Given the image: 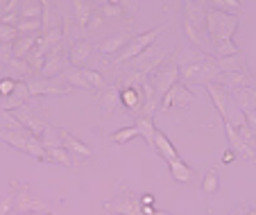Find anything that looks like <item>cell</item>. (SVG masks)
Masks as SVG:
<instances>
[{
  "mask_svg": "<svg viewBox=\"0 0 256 215\" xmlns=\"http://www.w3.org/2000/svg\"><path fill=\"white\" fill-rule=\"evenodd\" d=\"M62 80L66 82L70 88H84V91H91L88 82L84 80V75H82V68H66V70L62 72Z\"/></svg>",
  "mask_w": 256,
  "mask_h": 215,
  "instance_id": "obj_28",
  "label": "cell"
},
{
  "mask_svg": "<svg viewBox=\"0 0 256 215\" xmlns=\"http://www.w3.org/2000/svg\"><path fill=\"white\" fill-rule=\"evenodd\" d=\"M138 200H140V206H143V208H145V206H152V204H154V195H150V192L140 195Z\"/></svg>",
  "mask_w": 256,
  "mask_h": 215,
  "instance_id": "obj_43",
  "label": "cell"
},
{
  "mask_svg": "<svg viewBox=\"0 0 256 215\" xmlns=\"http://www.w3.org/2000/svg\"><path fill=\"white\" fill-rule=\"evenodd\" d=\"M16 38H18V32H16V28L0 23V43H10V46H12Z\"/></svg>",
  "mask_w": 256,
  "mask_h": 215,
  "instance_id": "obj_41",
  "label": "cell"
},
{
  "mask_svg": "<svg viewBox=\"0 0 256 215\" xmlns=\"http://www.w3.org/2000/svg\"><path fill=\"white\" fill-rule=\"evenodd\" d=\"M247 215H256V208H252V206H250V210H247Z\"/></svg>",
  "mask_w": 256,
  "mask_h": 215,
  "instance_id": "obj_47",
  "label": "cell"
},
{
  "mask_svg": "<svg viewBox=\"0 0 256 215\" xmlns=\"http://www.w3.org/2000/svg\"><path fill=\"white\" fill-rule=\"evenodd\" d=\"M218 188H220V177H218V168H208L206 174L202 179V192L204 195H216Z\"/></svg>",
  "mask_w": 256,
  "mask_h": 215,
  "instance_id": "obj_35",
  "label": "cell"
},
{
  "mask_svg": "<svg viewBox=\"0 0 256 215\" xmlns=\"http://www.w3.org/2000/svg\"><path fill=\"white\" fill-rule=\"evenodd\" d=\"M236 129H238V134H240V138H242V143L247 145V150H250L252 154H256V136H254V132L250 129V124L242 120V122H238L236 124Z\"/></svg>",
  "mask_w": 256,
  "mask_h": 215,
  "instance_id": "obj_37",
  "label": "cell"
},
{
  "mask_svg": "<svg viewBox=\"0 0 256 215\" xmlns=\"http://www.w3.org/2000/svg\"><path fill=\"white\" fill-rule=\"evenodd\" d=\"M130 38H132V34H127V32H118V34H114V36H109L106 38L104 43H102L100 48V52L102 54H106V57H109V54H120L122 52V48H125L127 43H130Z\"/></svg>",
  "mask_w": 256,
  "mask_h": 215,
  "instance_id": "obj_23",
  "label": "cell"
},
{
  "mask_svg": "<svg viewBox=\"0 0 256 215\" xmlns=\"http://www.w3.org/2000/svg\"><path fill=\"white\" fill-rule=\"evenodd\" d=\"M166 163H168V170H170V174H172L174 182H179V184H190L193 182V170H190L182 158H172V161H166Z\"/></svg>",
  "mask_w": 256,
  "mask_h": 215,
  "instance_id": "obj_26",
  "label": "cell"
},
{
  "mask_svg": "<svg viewBox=\"0 0 256 215\" xmlns=\"http://www.w3.org/2000/svg\"><path fill=\"white\" fill-rule=\"evenodd\" d=\"M138 129H136V124H130V127H122V129H118V132H114L112 134V140L114 143H118V145H122V143H130L132 138H138Z\"/></svg>",
  "mask_w": 256,
  "mask_h": 215,
  "instance_id": "obj_38",
  "label": "cell"
},
{
  "mask_svg": "<svg viewBox=\"0 0 256 215\" xmlns=\"http://www.w3.org/2000/svg\"><path fill=\"white\" fill-rule=\"evenodd\" d=\"M120 104L132 114L140 116V88H132V86L120 88Z\"/></svg>",
  "mask_w": 256,
  "mask_h": 215,
  "instance_id": "obj_25",
  "label": "cell"
},
{
  "mask_svg": "<svg viewBox=\"0 0 256 215\" xmlns=\"http://www.w3.org/2000/svg\"><path fill=\"white\" fill-rule=\"evenodd\" d=\"M82 75H84V80L88 82V86H91V88H96L98 93L104 91L106 86H109V84H106V80H104V77H102L98 70H91V68H82Z\"/></svg>",
  "mask_w": 256,
  "mask_h": 215,
  "instance_id": "obj_36",
  "label": "cell"
},
{
  "mask_svg": "<svg viewBox=\"0 0 256 215\" xmlns=\"http://www.w3.org/2000/svg\"><path fill=\"white\" fill-rule=\"evenodd\" d=\"M218 84H222L229 93L238 91V88H256V82L252 80L250 70L247 72H222Z\"/></svg>",
  "mask_w": 256,
  "mask_h": 215,
  "instance_id": "obj_16",
  "label": "cell"
},
{
  "mask_svg": "<svg viewBox=\"0 0 256 215\" xmlns=\"http://www.w3.org/2000/svg\"><path fill=\"white\" fill-rule=\"evenodd\" d=\"M247 210H250V204H240L238 208L232 210V215H247Z\"/></svg>",
  "mask_w": 256,
  "mask_h": 215,
  "instance_id": "obj_45",
  "label": "cell"
},
{
  "mask_svg": "<svg viewBox=\"0 0 256 215\" xmlns=\"http://www.w3.org/2000/svg\"><path fill=\"white\" fill-rule=\"evenodd\" d=\"M152 150H154L159 156H164L166 161H172V158H179L174 145L170 143V138L164 134V132H154V138H152Z\"/></svg>",
  "mask_w": 256,
  "mask_h": 215,
  "instance_id": "obj_22",
  "label": "cell"
},
{
  "mask_svg": "<svg viewBox=\"0 0 256 215\" xmlns=\"http://www.w3.org/2000/svg\"><path fill=\"white\" fill-rule=\"evenodd\" d=\"M193 102H195L193 91H190L184 82H177V84L164 96V100H161V111L174 109V106H177V109H186V106H190Z\"/></svg>",
  "mask_w": 256,
  "mask_h": 215,
  "instance_id": "obj_11",
  "label": "cell"
},
{
  "mask_svg": "<svg viewBox=\"0 0 256 215\" xmlns=\"http://www.w3.org/2000/svg\"><path fill=\"white\" fill-rule=\"evenodd\" d=\"M91 52H93V46L88 41H75L66 52L68 64H70L72 68H84V64L88 62Z\"/></svg>",
  "mask_w": 256,
  "mask_h": 215,
  "instance_id": "obj_17",
  "label": "cell"
},
{
  "mask_svg": "<svg viewBox=\"0 0 256 215\" xmlns=\"http://www.w3.org/2000/svg\"><path fill=\"white\" fill-rule=\"evenodd\" d=\"M236 54H240V48L234 43V38L232 41L216 43V59H227V57H236Z\"/></svg>",
  "mask_w": 256,
  "mask_h": 215,
  "instance_id": "obj_39",
  "label": "cell"
},
{
  "mask_svg": "<svg viewBox=\"0 0 256 215\" xmlns=\"http://www.w3.org/2000/svg\"><path fill=\"white\" fill-rule=\"evenodd\" d=\"M98 102H100V106H102V111H104V116L114 114V111H116V106L120 104V86H118V84L106 86L104 91L98 93Z\"/></svg>",
  "mask_w": 256,
  "mask_h": 215,
  "instance_id": "obj_19",
  "label": "cell"
},
{
  "mask_svg": "<svg viewBox=\"0 0 256 215\" xmlns=\"http://www.w3.org/2000/svg\"><path fill=\"white\" fill-rule=\"evenodd\" d=\"M62 143L70 154H75L78 158H82V163L86 161V158H91V150H88V145H84L78 136H72L70 132H66V129H62Z\"/></svg>",
  "mask_w": 256,
  "mask_h": 215,
  "instance_id": "obj_20",
  "label": "cell"
},
{
  "mask_svg": "<svg viewBox=\"0 0 256 215\" xmlns=\"http://www.w3.org/2000/svg\"><path fill=\"white\" fill-rule=\"evenodd\" d=\"M234 158H236V154H234L232 150H227V152L222 154V163H224V166H229V163H234Z\"/></svg>",
  "mask_w": 256,
  "mask_h": 215,
  "instance_id": "obj_44",
  "label": "cell"
},
{
  "mask_svg": "<svg viewBox=\"0 0 256 215\" xmlns=\"http://www.w3.org/2000/svg\"><path fill=\"white\" fill-rule=\"evenodd\" d=\"M41 145H44V150H50V148H64L62 143V129L52 127V124H48L44 132V136H41Z\"/></svg>",
  "mask_w": 256,
  "mask_h": 215,
  "instance_id": "obj_32",
  "label": "cell"
},
{
  "mask_svg": "<svg viewBox=\"0 0 256 215\" xmlns=\"http://www.w3.org/2000/svg\"><path fill=\"white\" fill-rule=\"evenodd\" d=\"M240 25V16H229L224 12H218L208 7L206 12V34L213 38L216 43H222V41H232L234 32L238 30Z\"/></svg>",
  "mask_w": 256,
  "mask_h": 215,
  "instance_id": "obj_2",
  "label": "cell"
},
{
  "mask_svg": "<svg viewBox=\"0 0 256 215\" xmlns=\"http://www.w3.org/2000/svg\"><path fill=\"white\" fill-rule=\"evenodd\" d=\"M10 204H12V213H14V215L41 213V210L48 208V206H46V202H41L39 197H34L25 184H14V186H12Z\"/></svg>",
  "mask_w": 256,
  "mask_h": 215,
  "instance_id": "obj_6",
  "label": "cell"
},
{
  "mask_svg": "<svg viewBox=\"0 0 256 215\" xmlns=\"http://www.w3.org/2000/svg\"><path fill=\"white\" fill-rule=\"evenodd\" d=\"M25 82H28V88H30V98H36V96H68V93L72 91L62 77L32 75Z\"/></svg>",
  "mask_w": 256,
  "mask_h": 215,
  "instance_id": "obj_9",
  "label": "cell"
},
{
  "mask_svg": "<svg viewBox=\"0 0 256 215\" xmlns=\"http://www.w3.org/2000/svg\"><path fill=\"white\" fill-rule=\"evenodd\" d=\"M168 54H170L168 48H166L161 41H156V43H152L148 50H143V52H140L136 59H132V62H130V70H136V72H140V75L150 77L152 72H154L156 68H159L166 59H168Z\"/></svg>",
  "mask_w": 256,
  "mask_h": 215,
  "instance_id": "obj_5",
  "label": "cell"
},
{
  "mask_svg": "<svg viewBox=\"0 0 256 215\" xmlns=\"http://www.w3.org/2000/svg\"><path fill=\"white\" fill-rule=\"evenodd\" d=\"M250 91V98H252V102H254V109H256V88H247Z\"/></svg>",
  "mask_w": 256,
  "mask_h": 215,
  "instance_id": "obj_46",
  "label": "cell"
},
{
  "mask_svg": "<svg viewBox=\"0 0 256 215\" xmlns=\"http://www.w3.org/2000/svg\"><path fill=\"white\" fill-rule=\"evenodd\" d=\"M68 57L64 54V43H59L57 48H52L46 57L44 70H41V77H62V72L66 70Z\"/></svg>",
  "mask_w": 256,
  "mask_h": 215,
  "instance_id": "obj_13",
  "label": "cell"
},
{
  "mask_svg": "<svg viewBox=\"0 0 256 215\" xmlns=\"http://www.w3.org/2000/svg\"><path fill=\"white\" fill-rule=\"evenodd\" d=\"M0 140L7 143V145H12V148H16V150H20V152H25L28 156L39 158V161H46V150H44V145H41V140L36 138L34 134H30L28 129H25V132L0 129Z\"/></svg>",
  "mask_w": 256,
  "mask_h": 215,
  "instance_id": "obj_4",
  "label": "cell"
},
{
  "mask_svg": "<svg viewBox=\"0 0 256 215\" xmlns=\"http://www.w3.org/2000/svg\"><path fill=\"white\" fill-rule=\"evenodd\" d=\"M206 91H208V96H211L216 109L220 111V118H222V122H227V120H229V100H232V93H229L222 84H218V82H213V84H206Z\"/></svg>",
  "mask_w": 256,
  "mask_h": 215,
  "instance_id": "obj_15",
  "label": "cell"
},
{
  "mask_svg": "<svg viewBox=\"0 0 256 215\" xmlns=\"http://www.w3.org/2000/svg\"><path fill=\"white\" fill-rule=\"evenodd\" d=\"M16 82L18 80H12V77H2L0 80V100H5V98L12 96V91L16 88Z\"/></svg>",
  "mask_w": 256,
  "mask_h": 215,
  "instance_id": "obj_42",
  "label": "cell"
},
{
  "mask_svg": "<svg viewBox=\"0 0 256 215\" xmlns=\"http://www.w3.org/2000/svg\"><path fill=\"white\" fill-rule=\"evenodd\" d=\"M20 2L18 0H0V20L10 14H18Z\"/></svg>",
  "mask_w": 256,
  "mask_h": 215,
  "instance_id": "obj_40",
  "label": "cell"
},
{
  "mask_svg": "<svg viewBox=\"0 0 256 215\" xmlns=\"http://www.w3.org/2000/svg\"><path fill=\"white\" fill-rule=\"evenodd\" d=\"M72 12H75V23L80 25L82 30H86L88 25H91V18L93 14H96V5L93 2H86V0H75L72 2Z\"/></svg>",
  "mask_w": 256,
  "mask_h": 215,
  "instance_id": "obj_21",
  "label": "cell"
},
{
  "mask_svg": "<svg viewBox=\"0 0 256 215\" xmlns=\"http://www.w3.org/2000/svg\"><path fill=\"white\" fill-rule=\"evenodd\" d=\"M220 72H247V62L242 59V54L236 57H227V59H216Z\"/></svg>",
  "mask_w": 256,
  "mask_h": 215,
  "instance_id": "obj_29",
  "label": "cell"
},
{
  "mask_svg": "<svg viewBox=\"0 0 256 215\" xmlns=\"http://www.w3.org/2000/svg\"><path fill=\"white\" fill-rule=\"evenodd\" d=\"M54 2H50V0H41V32H50V30H59L62 25H59V16L57 12H54Z\"/></svg>",
  "mask_w": 256,
  "mask_h": 215,
  "instance_id": "obj_24",
  "label": "cell"
},
{
  "mask_svg": "<svg viewBox=\"0 0 256 215\" xmlns=\"http://www.w3.org/2000/svg\"><path fill=\"white\" fill-rule=\"evenodd\" d=\"M148 80H150L152 88L156 91V96L164 100L166 93H168L170 88H172V86L179 82V66L174 64V52L170 54V57L166 59V62L161 64V66L156 68L150 77H148Z\"/></svg>",
  "mask_w": 256,
  "mask_h": 215,
  "instance_id": "obj_7",
  "label": "cell"
},
{
  "mask_svg": "<svg viewBox=\"0 0 256 215\" xmlns=\"http://www.w3.org/2000/svg\"><path fill=\"white\" fill-rule=\"evenodd\" d=\"M12 114H14V118L18 120L25 129H28L30 134H34L36 138H41V136H44L46 127H48V120H46L36 109H32L30 104H25V106H20V109L12 111Z\"/></svg>",
  "mask_w": 256,
  "mask_h": 215,
  "instance_id": "obj_10",
  "label": "cell"
},
{
  "mask_svg": "<svg viewBox=\"0 0 256 215\" xmlns=\"http://www.w3.org/2000/svg\"><path fill=\"white\" fill-rule=\"evenodd\" d=\"M134 124H136V129H138V134H140V138L145 140V143L152 148V138H154V122H152V118H148V116H136V120H134Z\"/></svg>",
  "mask_w": 256,
  "mask_h": 215,
  "instance_id": "obj_30",
  "label": "cell"
},
{
  "mask_svg": "<svg viewBox=\"0 0 256 215\" xmlns=\"http://www.w3.org/2000/svg\"><path fill=\"white\" fill-rule=\"evenodd\" d=\"M30 100V88H28V82L25 80H18L16 82V88L12 91L10 98H5V100H0V111H16L20 109V106H25Z\"/></svg>",
  "mask_w": 256,
  "mask_h": 215,
  "instance_id": "obj_14",
  "label": "cell"
},
{
  "mask_svg": "<svg viewBox=\"0 0 256 215\" xmlns=\"http://www.w3.org/2000/svg\"><path fill=\"white\" fill-rule=\"evenodd\" d=\"M220 68L216 64V57H206L204 54L202 59L193 64H186V66L179 68V82L184 84H213V82H220Z\"/></svg>",
  "mask_w": 256,
  "mask_h": 215,
  "instance_id": "obj_1",
  "label": "cell"
},
{
  "mask_svg": "<svg viewBox=\"0 0 256 215\" xmlns=\"http://www.w3.org/2000/svg\"><path fill=\"white\" fill-rule=\"evenodd\" d=\"M36 41H39V36H18L14 43H12V57L14 59H25L34 50Z\"/></svg>",
  "mask_w": 256,
  "mask_h": 215,
  "instance_id": "obj_27",
  "label": "cell"
},
{
  "mask_svg": "<svg viewBox=\"0 0 256 215\" xmlns=\"http://www.w3.org/2000/svg\"><path fill=\"white\" fill-rule=\"evenodd\" d=\"M224 129H227V138H229V145H232V152L238 154L240 158H245V161L256 163V154H252L250 150H247V145L242 143L240 134H238V129L234 127L232 122H224Z\"/></svg>",
  "mask_w": 256,
  "mask_h": 215,
  "instance_id": "obj_18",
  "label": "cell"
},
{
  "mask_svg": "<svg viewBox=\"0 0 256 215\" xmlns=\"http://www.w3.org/2000/svg\"><path fill=\"white\" fill-rule=\"evenodd\" d=\"M28 215H39V213H28Z\"/></svg>",
  "mask_w": 256,
  "mask_h": 215,
  "instance_id": "obj_48",
  "label": "cell"
},
{
  "mask_svg": "<svg viewBox=\"0 0 256 215\" xmlns=\"http://www.w3.org/2000/svg\"><path fill=\"white\" fill-rule=\"evenodd\" d=\"M41 0L39 2H32V0H25V2H20V7H18V16H20V20H36V18H41Z\"/></svg>",
  "mask_w": 256,
  "mask_h": 215,
  "instance_id": "obj_34",
  "label": "cell"
},
{
  "mask_svg": "<svg viewBox=\"0 0 256 215\" xmlns=\"http://www.w3.org/2000/svg\"><path fill=\"white\" fill-rule=\"evenodd\" d=\"M206 7L218 10V12H224V14H229V16H238L242 12L240 0H211V2H206Z\"/></svg>",
  "mask_w": 256,
  "mask_h": 215,
  "instance_id": "obj_31",
  "label": "cell"
},
{
  "mask_svg": "<svg viewBox=\"0 0 256 215\" xmlns=\"http://www.w3.org/2000/svg\"><path fill=\"white\" fill-rule=\"evenodd\" d=\"M48 215H54V213H48Z\"/></svg>",
  "mask_w": 256,
  "mask_h": 215,
  "instance_id": "obj_49",
  "label": "cell"
},
{
  "mask_svg": "<svg viewBox=\"0 0 256 215\" xmlns=\"http://www.w3.org/2000/svg\"><path fill=\"white\" fill-rule=\"evenodd\" d=\"M184 10H186L184 25H188V28L195 30L198 34L206 32V12H208L206 2H204V0H186Z\"/></svg>",
  "mask_w": 256,
  "mask_h": 215,
  "instance_id": "obj_12",
  "label": "cell"
},
{
  "mask_svg": "<svg viewBox=\"0 0 256 215\" xmlns=\"http://www.w3.org/2000/svg\"><path fill=\"white\" fill-rule=\"evenodd\" d=\"M164 32H166V25H156V28L148 30V32L134 34V36L130 38V43L122 48V52L118 54V57H114V64H116V66H120V64H130L132 59H136L140 52H143V50L150 48L152 43L159 41V36Z\"/></svg>",
  "mask_w": 256,
  "mask_h": 215,
  "instance_id": "obj_3",
  "label": "cell"
},
{
  "mask_svg": "<svg viewBox=\"0 0 256 215\" xmlns=\"http://www.w3.org/2000/svg\"><path fill=\"white\" fill-rule=\"evenodd\" d=\"M46 161L59 163V166H72V154L66 148H50L46 150Z\"/></svg>",
  "mask_w": 256,
  "mask_h": 215,
  "instance_id": "obj_33",
  "label": "cell"
},
{
  "mask_svg": "<svg viewBox=\"0 0 256 215\" xmlns=\"http://www.w3.org/2000/svg\"><path fill=\"white\" fill-rule=\"evenodd\" d=\"M102 208H104L106 213H116V215H143V206H140L138 195H136L132 188H125V186L118 190L116 197L104 202Z\"/></svg>",
  "mask_w": 256,
  "mask_h": 215,
  "instance_id": "obj_8",
  "label": "cell"
}]
</instances>
